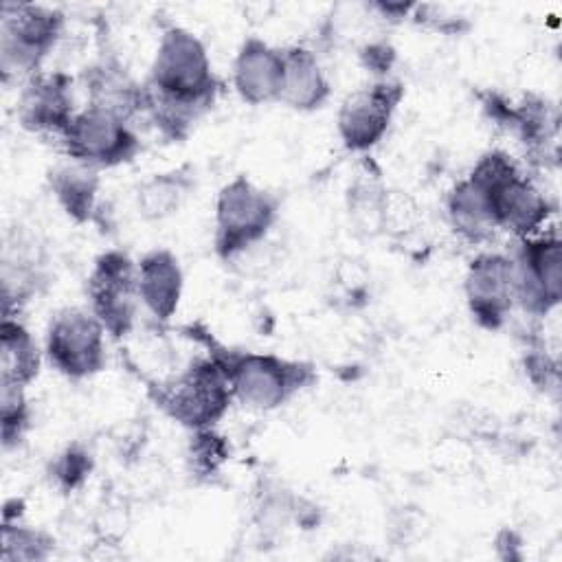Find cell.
<instances>
[{
    "mask_svg": "<svg viewBox=\"0 0 562 562\" xmlns=\"http://www.w3.org/2000/svg\"><path fill=\"white\" fill-rule=\"evenodd\" d=\"M220 79L204 42L182 26H167L143 81V112L169 140H182L213 108Z\"/></svg>",
    "mask_w": 562,
    "mask_h": 562,
    "instance_id": "6da1fadb",
    "label": "cell"
},
{
    "mask_svg": "<svg viewBox=\"0 0 562 562\" xmlns=\"http://www.w3.org/2000/svg\"><path fill=\"white\" fill-rule=\"evenodd\" d=\"M468 176L485 189L498 231H507L516 239L542 231L553 211L551 202L509 154L501 149L485 151Z\"/></svg>",
    "mask_w": 562,
    "mask_h": 562,
    "instance_id": "7a4b0ae2",
    "label": "cell"
},
{
    "mask_svg": "<svg viewBox=\"0 0 562 562\" xmlns=\"http://www.w3.org/2000/svg\"><path fill=\"white\" fill-rule=\"evenodd\" d=\"M224 364L233 400L252 411H274L314 382V369L305 362L261 351L211 349Z\"/></svg>",
    "mask_w": 562,
    "mask_h": 562,
    "instance_id": "3957f363",
    "label": "cell"
},
{
    "mask_svg": "<svg viewBox=\"0 0 562 562\" xmlns=\"http://www.w3.org/2000/svg\"><path fill=\"white\" fill-rule=\"evenodd\" d=\"M66 26L59 9L33 2H2L0 7V72L2 81H20L42 72V64L57 46Z\"/></svg>",
    "mask_w": 562,
    "mask_h": 562,
    "instance_id": "277c9868",
    "label": "cell"
},
{
    "mask_svg": "<svg viewBox=\"0 0 562 562\" xmlns=\"http://www.w3.org/2000/svg\"><path fill=\"white\" fill-rule=\"evenodd\" d=\"M279 217V200L246 176L226 182L215 198L213 246L222 261L231 263L255 246H261Z\"/></svg>",
    "mask_w": 562,
    "mask_h": 562,
    "instance_id": "5b68a950",
    "label": "cell"
},
{
    "mask_svg": "<svg viewBox=\"0 0 562 562\" xmlns=\"http://www.w3.org/2000/svg\"><path fill=\"white\" fill-rule=\"evenodd\" d=\"M233 402L224 364L211 351L156 389V404L191 432L215 428Z\"/></svg>",
    "mask_w": 562,
    "mask_h": 562,
    "instance_id": "8992f818",
    "label": "cell"
},
{
    "mask_svg": "<svg viewBox=\"0 0 562 562\" xmlns=\"http://www.w3.org/2000/svg\"><path fill=\"white\" fill-rule=\"evenodd\" d=\"M105 327L88 307L57 310L44 334V356L68 380H86L105 367Z\"/></svg>",
    "mask_w": 562,
    "mask_h": 562,
    "instance_id": "52a82bcc",
    "label": "cell"
},
{
    "mask_svg": "<svg viewBox=\"0 0 562 562\" xmlns=\"http://www.w3.org/2000/svg\"><path fill=\"white\" fill-rule=\"evenodd\" d=\"M57 140L66 158L94 169L119 167L140 151V138L132 123L94 105L77 110Z\"/></svg>",
    "mask_w": 562,
    "mask_h": 562,
    "instance_id": "ba28073f",
    "label": "cell"
},
{
    "mask_svg": "<svg viewBox=\"0 0 562 562\" xmlns=\"http://www.w3.org/2000/svg\"><path fill=\"white\" fill-rule=\"evenodd\" d=\"M516 307L547 316L562 299V241L555 233L518 239L514 255Z\"/></svg>",
    "mask_w": 562,
    "mask_h": 562,
    "instance_id": "9c48e42d",
    "label": "cell"
},
{
    "mask_svg": "<svg viewBox=\"0 0 562 562\" xmlns=\"http://www.w3.org/2000/svg\"><path fill=\"white\" fill-rule=\"evenodd\" d=\"M88 310L99 318L105 331L114 338H123L136 323V310L140 305L136 290V263L123 250L101 252L86 283Z\"/></svg>",
    "mask_w": 562,
    "mask_h": 562,
    "instance_id": "30bf717a",
    "label": "cell"
},
{
    "mask_svg": "<svg viewBox=\"0 0 562 562\" xmlns=\"http://www.w3.org/2000/svg\"><path fill=\"white\" fill-rule=\"evenodd\" d=\"M404 88L391 79H378L345 97L338 108L336 130L345 149L362 154L373 149L393 121Z\"/></svg>",
    "mask_w": 562,
    "mask_h": 562,
    "instance_id": "8fae6325",
    "label": "cell"
},
{
    "mask_svg": "<svg viewBox=\"0 0 562 562\" xmlns=\"http://www.w3.org/2000/svg\"><path fill=\"white\" fill-rule=\"evenodd\" d=\"M463 292L472 318L485 329H498L516 307L512 257L505 252L476 255L465 270Z\"/></svg>",
    "mask_w": 562,
    "mask_h": 562,
    "instance_id": "7c38bea8",
    "label": "cell"
},
{
    "mask_svg": "<svg viewBox=\"0 0 562 562\" xmlns=\"http://www.w3.org/2000/svg\"><path fill=\"white\" fill-rule=\"evenodd\" d=\"M75 114L72 79L66 72H37L20 86L15 116L26 132L59 138Z\"/></svg>",
    "mask_w": 562,
    "mask_h": 562,
    "instance_id": "4fadbf2b",
    "label": "cell"
},
{
    "mask_svg": "<svg viewBox=\"0 0 562 562\" xmlns=\"http://www.w3.org/2000/svg\"><path fill=\"white\" fill-rule=\"evenodd\" d=\"M233 88L248 105L279 101L283 83V48L261 37H246L233 59Z\"/></svg>",
    "mask_w": 562,
    "mask_h": 562,
    "instance_id": "5bb4252c",
    "label": "cell"
},
{
    "mask_svg": "<svg viewBox=\"0 0 562 562\" xmlns=\"http://www.w3.org/2000/svg\"><path fill=\"white\" fill-rule=\"evenodd\" d=\"M136 290L147 314L167 323L178 312L184 290V272L178 257L167 248L145 252L136 263Z\"/></svg>",
    "mask_w": 562,
    "mask_h": 562,
    "instance_id": "9a60e30c",
    "label": "cell"
},
{
    "mask_svg": "<svg viewBox=\"0 0 562 562\" xmlns=\"http://www.w3.org/2000/svg\"><path fill=\"white\" fill-rule=\"evenodd\" d=\"M86 105L114 112L127 121L143 112V83H138L116 57H101L81 75Z\"/></svg>",
    "mask_w": 562,
    "mask_h": 562,
    "instance_id": "2e32d148",
    "label": "cell"
},
{
    "mask_svg": "<svg viewBox=\"0 0 562 562\" xmlns=\"http://www.w3.org/2000/svg\"><path fill=\"white\" fill-rule=\"evenodd\" d=\"M329 94L331 86L316 53L299 44L283 48V83L279 103L296 112H314L327 103Z\"/></svg>",
    "mask_w": 562,
    "mask_h": 562,
    "instance_id": "e0dca14e",
    "label": "cell"
},
{
    "mask_svg": "<svg viewBox=\"0 0 562 562\" xmlns=\"http://www.w3.org/2000/svg\"><path fill=\"white\" fill-rule=\"evenodd\" d=\"M446 215L450 228L470 244H483L498 231L485 189L470 176L448 191Z\"/></svg>",
    "mask_w": 562,
    "mask_h": 562,
    "instance_id": "ac0fdd59",
    "label": "cell"
},
{
    "mask_svg": "<svg viewBox=\"0 0 562 562\" xmlns=\"http://www.w3.org/2000/svg\"><path fill=\"white\" fill-rule=\"evenodd\" d=\"M99 184V169L70 158H64L48 171V189L53 198L57 200L61 211L79 224L92 220Z\"/></svg>",
    "mask_w": 562,
    "mask_h": 562,
    "instance_id": "d6986e66",
    "label": "cell"
},
{
    "mask_svg": "<svg viewBox=\"0 0 562 562\" xmlns=\"http://www.w3.org/2000/svg\"><path fill=\"white\" fill-rule=\"evenodd\" d=\"M195 187L193 171L178 167L143 180L136 189V211L147 222H160L176 215Z\"/></svg>",
    "mask_w": 562,
    "mask_h": 562,
    "instance_id": "ffe728a7",
    "label": "cell"
},
{
    "mask_svg": "<svg viewBox=\"0 0 562 562\" xmlns=\"http://www.w3.org/2000/svg\"><path fill=\"white\" fill-rule=\"evenodd\" d=\"M42 349L18 316H2L0 325V382L29 386L42 367Z\"/></svg>",
    "mask_w": 562,
    "mask_h": 562,
    "instance_id": "44dd1931",
    "label": "cell"
},
{
    "mask_svg": "<svg viewBox=\"0 0 562 562\" xmlns=\"http://www.w3.org/2000/svg\"><path fill=\"white\" fill-rule=\"evenodd\" d=\"M389 189L375 171L362 167L347 189V215L356 233L375 237L384 233V204Z\"/></svg>",
    "mask_w": 562,
    "mask_h": 562,
    "instance_id": "7402d4cb",
    "label": "cell"
},
{
    "mask_svg": "<svg viewBox=\"0 0 562 562\" xmlns=\"http://www.w3.org/2000/svg\"><path fill=\"white\" fill-rule=\"evenodd\" d=\"M55 540L35 527L20 522V516L2 520V562H40L53 553Z\"/></svg>",
    "mask_w": 562,
    "mask_h": 562,
    "instance_id": "603a6c76",
    "label": "cell"
},
{
    "mask_svg": "<svg viewBox=\"0 0 562 562\" xmlns=\"http://www.w3.org/2000/svg\"><path fill=\"white\" fill-rule=\"evenodd\" d=\"M31 408L26 386L0 382V435L4 450L15 448L29 430Z\"/></svg>",
    "mask_w": 562,
    "mask_h": 562,
    "instance_id": "cb8c5ba5",
    "label": "cell"
},
{
    "mask_svg": "<svg viewBox=\"0 0 562 562\" xmlns=\"http://www.w3.org/2000/svg\"><path fill=\"white\" fill-rule=\"evenodd\" d=\"M226 459H228V446L224 437L215 432V428L193 430L191 443H189V461L198 474L202 476L217 474V470Z\"/></svg>",
    "mask_w": 562,
    "mask_h": 562,
    "instance_id": "d4e9b609",
    "label": "cell"
},
{
    "mask_svg": "<svg viewBox=\"0 0 562 562\" xmlns=\"http://www.w3.org/2000/svg\"><path fill=\"white\" fill-rule=\"evenodd\" d=\"M90 454L79 446H68L57 459L53 461V479L64 490L79 487L86 476L90 474Z\"/></svg>",
    "mask_w": 562,
    "mask_h": 562,
    "instance_id": "484cf974",
    "label": "cell"
},
{
    "mask_svg": "<svg viewBox=\"0 0 562 562\" xmlns=\"http://www.w3.org/2000/svg\"><path fill=\"white\" fill-rule=\"evenodd\" d=\"M522 367L525 373L529 378V382L533 386H538L540 391H549V389H558L560 382V373H558V362L547 353L542 342L529 345V349L525 351L522 358Z\"/></svg>",
    "mask_w": 562,
    "mask_h": 562,
    "instance_id": "4316f807",
    "label": "cell"
},
{
    "mask_svg": "<svg viewBox=\"0 0 562 562\" xmlns=\"http://www.w3.org/2000/svg\"><path fill=\"white\" fill-rule=\"evenodd\" d=\"M417 206L411 195L402 191H389L384 204V233L413 231L417 224Z\"/></svg>",
    "mask_w": 562,
    "mask_h": 562,
    "instance_id": "83f0119b",
    "label": "cell"
},
{
    "mask_svg": "<svg viewBox=\"0 0 562 562\" xmlns=\"http://www.w3.org/2000/svg\"><path fill=\"white\" fill-rule=\"evenodd\" d=\"M360 59L373 75H378L380 79H386V72L395 59V50L386 42H371L362 48Z\"/></svg>",
    "mask_w": 562,
    "mask_h": 562,
    "instance_id": "f1b7e54d",
    "label": "cell"
},
{
    "mask_svg": "<svg viewBox=\"0 0 562 562\" xmlns=\"http://www.w3.org/2000/svg\"><path fill=\"white\" fill-rule=\"evenodd\" d=\"M417 2H402V0H378V2H371L369 9L375 11L380 18L389 20V22H400V20H406L411 18L413 9H415Z\"/></svg>",
    "mask_w": 562,
    "mask_h": 562,
    "instance_id": "f546056e",
    "label": "cell"
}]
</instances>
